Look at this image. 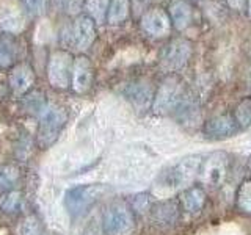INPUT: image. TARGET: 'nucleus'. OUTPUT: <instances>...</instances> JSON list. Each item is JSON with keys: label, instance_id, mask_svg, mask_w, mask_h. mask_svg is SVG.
<instances>
[{"label": "nucleus", "instance_id": "obj_32", "mask_svg": "<svg viewBox=\"0 0 251 235\" xmlns=\"http://www.w3.org/2000/svg\"><path fill=\"white\" fill-rule=\"evenodd\" d=\"M247 11H248V16L251 19V0H247Z\"/></svg>", "mask_w": 251, "mask_h": 235}, {"label": "nucleus", "instance_id": "obj_19", "mask_svg": "<svg viewBox=\"0 0 251 235\" xmlns=\"http://www.w3.org/2000/svg\"><path fill=\"white\" fill-rule=\"evenodd\" d=\"M18 55V46L10 35L0 36V69L11 68Z\"/></svg>", "mask_w": 251, "mask_h": 235}, {"label": "nucleus", "instance_id": "obj_7", "mask_svg": "<svg viewBox=\"0 0 251 235\" xmlns=\"http://www.w3.org/2000/svg\"><path fill=\"white\" fill-rule=\"evenodd\" d=\"M74 60L66 50H53L47 63V78L49 83L57 90H66L71 82Z\"/></svg>", "mask_w": 251, "mask_h": 235}, {"label": "nucleus", "instance_id": "obj_24", "mask_svg": "<svg viewBox=\"0 0 251 235\" xmlns=\"http://www.w3.org/2000/svg\"><path fill=\"white\" fill-rule=\"evenodd\" d=\"M85 11L86 16L94 22L102 24L107 21V13L110 6V0H85Z\"/></svg>", "mask_w": 251, "mask_h": 235}, {"label": "nucleus", "instance_id": "obj_10", "mask_svg": "<svg viewBox=\"0 0 251 235\" xmlns=\"http://www.w3.org/2000/svg\"><path fill=\"white\" fill-rule=\"evenodd\" d=\"M27 14L19 3L8 0L0 6V30L8 35L21 33L27 27Z\"/></svg>", "mask_w": 251, "mask_h": 235}, {"label": "nucleus", "instance_id": "obj_6", "mask_svg": "<svg viewBox=\"0 0 251 235\" xmlns=\"http://www.w3.org/2000/svg\"><path fill=\"white\" fill-rule=\"evenodd\" d=\"M193 53V44L187 38H175L160 52V68L170 74L180 70L190 61Z\"/></svg>", "mask_w": 251, "mask_h": 235}, {"label": "nucleus", "instance_id": "obj_21", "mask_svg": "<svg viewBox=\"0 0 251 235\" xmlns=\"http://www.w3.org/2000/svg\"><path fill=\"white\" fill-rule=\"evenodd\" d=\"M21 179V171L16 164H0V191L6 193L14 190Z\"/></svg>", "mask_w": 251, "mask_h": 235}, {"label": "nucleus", "instance_id": "obj_17", "mask_svg": "<svg viewBox=\"0 0 251 235\" xmlns=\"http://www.w3.org/2000/svg\"><path fill=\"white\" fill-rule=\"evenodd\" d=\"M180 204L176 199H163L152 204L151 210V219L155 224L160 226H171L177 223V219L180 216Z\"/></svg>", "mask_w": 251, "mask_h": 235}, {"label": "nucleus", "instance_id": "obj_12", "mask_svg": "<svg viewBox=\"0 0 251 235\" xmlns=\"http://www.w3.org/2000/svg\"><path fill=\"white\" fill-rule=\"evenodd\" d=\"M124 96L138 112H146V110L152 108L155 91L148 80L140 78V80H133L126 85Z\"/></svg>", "mask_w": 251, "mask_h": 235}, {"label": "nucleus", "instance_id": "obj_20", "mask_svg": "<svg viewBox=\"0 0 251 235\" xmlns=\"http://www.w3.org/2000/svg\"><path fill=\"white\" fill-rule=\"evenodd\" d=\"M22 107H24V110H25L27 113L35 115V116L39 118L46 112L49 105H47L43 91H30V93L25 94V96H24Z\"/></svg>", "mask_w": 251, "mask_h": 235}, {"label": "nucleus", "instance_id": "obj_1", "mask_svg": "<svg viewBox=\"0 0 251 235\" xmlns=\"http://www.w3.org/2000/svg\"><path fill=\"white\" fill-rule=\"evenodd\" d=\"M107 193V187L100 184H86L69 188L65 194V207L73 218H82L90 212L102 196Z\"/></svg>", "mask_w": 251, "mask_h": 235}, {"label": "nucleus", "instance_id": "obj_16", "mask_svg": "<svg viewBox=\"0 0 251 235\" xmlns=\"http://www.w3.org/2000/svg\"><path fill=\"white\" fill-rule=\"evenodd\" d=\"M168 14L173 27L179 31H184L193 25L196 10L190 0H173L168 6Z\"/></svg>", "mask_w": 251, "mask_h": 235}, {"label": "nucleus", "instance_id": "obj_26", "mask_svg": "<svg viewBox=\"0 0 251 235\" xmlns=\"http://www.w3.org/2000/svg\"><path fill=\"white\" fill-rule=\"evenodd\" d=\"M0 209L5 213H18L22 209V194L18 190H11L2 194L0 198Z\"/></svg>", "mask_w": 251, "mask_h": 235}, {"label": "nucleus", "instance_id": "obj_14", "mask_svg": "<svg viewBox=\"0 0 251 235\" xmlns=\"http://www.w3.org/2000/svg\"><path fill=\"white\" fill-rule=\"evenodd\" d=\"M239 130V125L235 122L232 115H218L210 118L204 122L202 132L210 140H226L235 135Z\"/></svg>", "mask_w": 251, "mask_h": 235}, {"label": "nucleus", "instance_id": "obj_34", "mask_svg": "<svg viewBox=\"0 0 251 235\" xmlns=\"http://www.w3.org/2000/svg\"><path fill=\"white\" fill-rule=\"evenodd\" d=\"M250 58H251V50H250Z\"/></svg>", "mask_w": 251, "mask_h": 235}, {"label": "nucleus", "instance_id": "obj_13", "mask_svg": "<svg viewBox=\"0 0 251 235\" xmlns=\"http://www.w3.org/2000/svg\"><path fill=\"white\" fill-rule=\"evenodd\" d=\"M94 83V69L88 57H77L73 65L71 85L77 94H86Z\"/></svg>", "mask_w": 251, "mask_h": 235}, {"label": "nucleus", "instance_id": "obj_31", "mask_svg": "<svg viewBox=\"0 0 251 235\" xmlns=\"http://www.w3.org/2000/svg\"><path fill=\"white\" fill-rule=\"evenodd\" d=\"M82 235H100V231L98 229L96 226L94 224H91V226H88L86 229L83 231V234Z\"/></svg>", "mask_w": 251, "mask_h": 235}, {"label": "nucleus", "instance_id": "obj_30", "mask_svg": "<svg viewBox=\"0 0 251 235\" xmlns=\"http://www.w3.org/2000/svg\"><path fill=\"white\" fill-rule=\"evenodd\" d=\"M226 3L232 10H243V6H247V0H226Z\"/></svg>", "mask_w": 251, "mask_h": 235}, {"label": "nucleus", "instance_id": "obj_15", "mask_svg": "<svg viewBox=\"0 0 251 235\" xmlns=\"http://www.w3.org/2000/svg\"><path fill=\"white\" fill-rule=\"evenodd\" d=\"M8 85L14 96H25L30 93L31 86L35 85V72L27 63H19L11 68L10 75H8Z\"/></svg>", "mask_w": 251, "mask_h": 235}, {"label": "nucleus", "instance_id": "obj_28", "mask_svg": "<svg viewBox=\"0 0 251 235\" xmlns=\"http://www.w3.org/2000/svg\"><path fill=\"white\" fill-rule=\"evenodd\" d=\"M41 234H43V226L36 215H30L24 219V223L21 226V235H41Z\"/></svg>", "mask_w": 251, "mask_h": 235}, {"label": "nucleus", "instance_id": "obj_4", "mask_svg": "<svg viewBox=\"0 0 251 235\" xmlns=\"http://www.w3.org/2000/svg\"><path fill=\"white\" fill-rule=\"evenodd\" d=\"M68 122V112L63 107H47L46 112L39 116L36 143L41 149L50 147L58 140L60 133Z\"/></svg>", "mask_w": 251, "mask_h": 235}, {"label": "nucleus", "instance_id": "obj_33", "mask_svg": "<svg viewBox=\"0 0 251 235\" xmlns=\"http://www.w3.org/2000/svg\"><path fill=\"white\" fill-rule=\"evenodd\" d=\"M248 169H250V172H251V155H250V159H248Z\"/></svg>", "mask_w": 251, "mask_h": 235}, {"label": "nucleus", "instance_id": "obj_18", "mask_svg": "<svg viewBox=\"0 0 251 235\" xmlns=\"http://www.w3.org/2000/svg\"><path fill=\"white\" fill-rule=\"evenodd\" d=\"M177 201L180 204V209L184 212L195 215V213H200L204 209V206H206L207 194L201 185H192V187L184 188V191L179 194Z\"/></svg>", "mask_w": 251, "mask_h": 235}, {"label": "nucleus", "instance_id": "obj_9", "mask_svg": "<svg viewBox=\"0 0 251 235\" xmlns=\"http://www.w3.org/2000/svg\"><path fill=\"white\" fill-rule=\"evenodd\" d=\"M140 27L148 36L151 38H167L171 33V19L168 11H165L160 6H152L146 10L141 16Z\"/></svg>", "mask_w": 251, "mask_h": 235}, {"label": "nucleus", "instance_id": "obj_27", "mask_svg": "<svg viewBox=\"0 0 251 235\" xmlns=\"http://www.w3.org/2000/svg\"><path fill=\"white\" fill-rule=\"evenodd\" d=\"M130 209L133 212H138V213H145V212H149L152 207V199L149 193H138L135 196H132L130 199Z\"/></svg>", "mask_w": 251, "mask_h": 235}, {"label": "nucleus", "instance_id": "obj_8", "mask_svg": "<svg viewBox=\"0 0 251 235\" xmlns=\"http://www.w3.org/2000/svg\"><path fill=\"white\" fill-rule=\"evenodd\" d=\"M201 157L200 155H190L180 160L177 164H175L168 172H163L162 180L167 187L171 188H180L192 182L198 176Z\"/></svg>", "mask_w": 251, "mask_h": 235}, {"label": "nucleus", "instance_id": "obj_29", "mask_svg": "<svg viewBox=\"0 0 251 235\" xmlns=\"http://www.w3.org/2000/svg\"><path fill=\"white\" fill-rule=\"evenodd\" d=\"M25 11L31 16H41L46 13L49 0H22Z\"/></svg>", "mask_w": 251, "mask_h": 235}, {"label": "nucleus", "instance_id": "obj_25", "mask_svg": "<svg viewBox=\"0 0 251 235\" xmlns=\"http://www.w3.org/2000/svg\"><path fill=\"white\" fill-rule=\"evenodd\" d=\"M234 119L237 122L239 129H247L251 125V97H243L237 107L234 108Z\"/></svg>", "mask_w": 251, "mask_h": 235}, {"label": "nucleus", "instance_id": "obj_3", "mask_svg": "<svg viewBox=\"0 0 251 235\" xmlns=\"http://www.w3.org/2000/svg\"><path fill=\"white\" fill-rule=\"evenodd\" d=\"M231 169V157L225 151H215L201 159L198 179L202 185L220 188L227 179Z\"/></svg>", "mask_w": 251, "mask_h": 235}, {"label": "nucleus", "instance_id": "obj_23", "mask_svg": "<svg viewBox=\"0 0 251 235\" xmlns=\"http://www.w3.org/2000/svg\"><path fill=\"white\" fill-rule=\"evenodd\" d=\"M235 207L243 215H251V179H243L235 191Z\"/></svg>", "mask_w": 251, "mask_h": 235}, {"label": "nucleus", "instance_id": "obj_2", "mask_svg": "<svg viewBox=\"0 0 251 235\" xmlns=\"http://www.w3.org/2000/svg\"><path fill=\"white\" fill-rule=\"evenodd\" d=\"M185 99V86L182 78L176 74H170L160 82L155 90L152 110L157 115H168L176 112L180 102Z\"/></svg>", "mask_w": 251, "mask_h": 235}, {"label": "nucleus", "instance_id": "obj_22", "mask_svg": "<svg viewBox=\"0 0 251 235\" xmlns=\"http://www.w3.org/2000/svg\"><path fill=\"white\" fill-rule=\"evenodd\" d=\"M130 11V2L129 0H110L108 13H107V22L108 24H121L127 19Z\"/></svg>", "mask_w": 251, "mask_h": 235}, {"label": "nucleus", "instance_id": "obj_11", "mask_svg": "<svg viewBox=\"0 0 251 235\" xmlns=\"http://www.w3.org/2000/svg\"><path fill=\"white\" fill-rule=\"evenodd\" d=\"M96 39V22L86 14L78 16L71 30V46L78 52H86Z\"/></svg>", "mask_w": 251, "mask_h": 235}, {"label": "nucleus", "instance_id": "obj_5", "mask_svg": "<svg viewBox=\"0 0 251 235\" xmlns=\"http://www.w3.org/2000/svg\"><path fill=\"white\" fill-rule=\"evenodd\" d=\"M135 229L133 210L126 201H113L102 216V231L107 235H130Z\"/></svg>", "mask_w": 251, "mask_h": 235}]
</instances>
